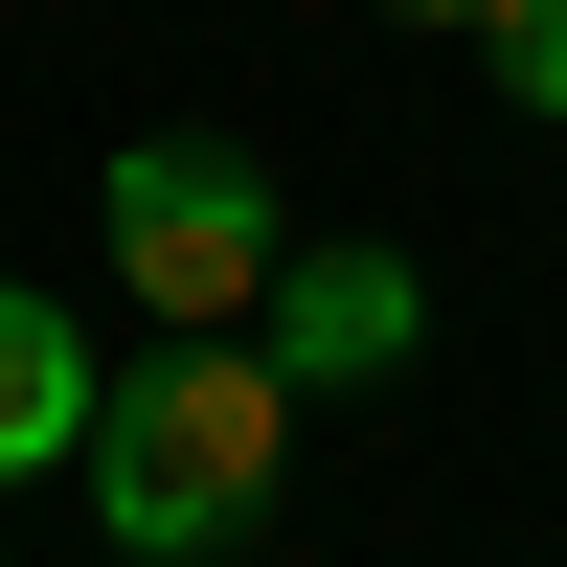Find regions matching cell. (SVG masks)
Listing matches in <instances>:
<instances>
[{
    "label": "cell",
    "instance_id": "cell-1",
    "mask_svg": "<svg viewBox=\"0 0 567 567\" xmlns=\"http://www.w3.org/2000/svg\"><path fill=\"white\" fill-rule=\"evenodd\" d=\"M272 454H296V363H272V341H227V318H182V363H159V386H114V409H91V523H114L136 567L250 545V523H272Z\"/></svg>",
    "mask_w": 567,
    "mask_h": 567
},
{
    "label": "cell",
    "instance_id": "cell-2",
    "mask_svg": "<svg viewBox=\"0 0 567 567\" xmlns=\"http://www.w3.org/2000/svg\"><path fill=\"white\" fill-rule=\"evenodd\" d=\"M272 250H296V227H272L250 159H205V136H136V159H114V272H136L159 318H250Z\"/></svg>",
    "mask_w": 567,
    "mask_h": 567
},
{
    "label": "cell",
    "instance_id": "cell-3",
    "mask_svg": "<svg viewBox=\"0 0 567 567\" xmlns=\"http://www.w3.org/2000/svg\"><path fill=\"white\" fill-rule=\"evenodd\" d=\"M272 363H296V409H341V386H386L409 341H432V296H409V250H272Z\"/></svg>",
    "mask_w": 567,
    "mask_h": 567
},
{
    "label": "cell",
    "instance_id": "cell-4",
    "mask_svg": "<svg viewBox=\"0 0 567 567\" xmlns=\"http://www.w3.org/2000/svg\"><path fill=\"white\" fill-rule=\"evenodd\" d=\"M91 409H114V386L69 363V318L0 272V499H23V477H91Z\"/></svg>",
    "mask_w": 567,
    "mask_h": 567
},
{
    "label": "cell",
    "instance_id": "cell-5",
    "mask_svg": "<svg viewBox=\"0 0 567 567\" xmlns=\"http://www.w3.org/2000/svg\"><path fill=\"white\" fill-rule=\"evenodd\" d=\"M499 91H523V114H567V0H499Z\"/></svg>",
    "mask_w": 567,
    "mask_h": 567
},
{
    "label": "cell",
    "instance_id": "cell-6",
    "mask_svg": "<svg viewBox=\"0 0 567 567\" xmlns=\"http://www.w3.org/2000/svg\"><path fill=\"white\" fill-rule=\"evenodd\" d=\"M409 23H499V0H409Z\"/></svg>",
    "mask_w": 567,
    "mask_h": 567
}]
</instances>
